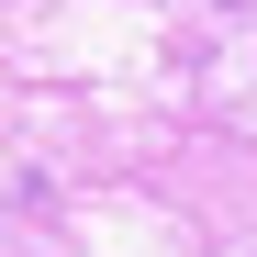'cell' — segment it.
Segmentation results:
<instances>
[{"instance_id": "1", "label": "cell", "mask_w": 257, "mask_h": 257, "mask_svg": "<svg viewBox=\"0 0 257 257\" xmlns=\"http://www.w3.org/2000/svg\"><path fill=\"white\" fill-rule=\"evenodd\" d=\"M224 12H246V0H224Z\"/></svg>"}]
</instances>
